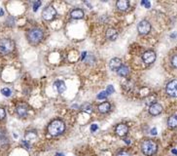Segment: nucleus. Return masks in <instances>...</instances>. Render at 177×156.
<instances>
[{
    "label": "nucleus",
    "mask_w": 177,
    "mask_h": 156,
    "mask_svg": "<svg viewBox=\"0 0 177 156\" xmlns=\"http://www.w3.org/2000/svg\"><path fill=\"white\" fill-rule=\"evenodd\" d=\"M98 126L97 125V124H92V126H91V131L92 132H95L98 130Z\"/></svg>",
    "instance_id": "nucleus-31"
},
{
    "label": "nucleus",
    "mask_w": 177,
    "mask_h": 156,
    "mask_svg": "<svg viewBox=\"0 0 177 156\" xmlns=\"http://www.w3.org/2000/svg\"><path fill=\"white\" fill-rule=\"evenodd\" d=\"M161 111H163V106L158 102L153 103V105L150 106V107H149V113L153 116H157L159 114H161Z\"/></svg>",
    "instance_id": "nucleus-10"
},
{
    "label": "nucleus",
    "mask_w": 177,
    "mask_h": 156,
    "mask_svg": "<svg viewBox=\"0 0 177 156\" xmlns=\"http://www.w3.org/2000/svg\"><path fill=\"white\" fill-rule=\"evenodd\" d=\"M125 143H126L127 144H130V140L129 139H125Z\"/></svg>",
    "instance_id": "nucleus-34"
},
{
    "label": "nucleus",
    "mask_w": 177,
    "mask_h": 156,
    "mask_svg": "<svg viewBox=\"0 0 177 156\" xmlns=\"http://www.w3.org/2000/svg\"><path fill=\"white\" fill-rule=\"evenodd\" d=\"M41 4H42L41 1H36V2H34V3H33V11H34V12L37 11L38 8L41 6Z\"/></svg>",
    "instance_id": "nucleus-24"
},
{
    "label": "nucleus",
    "mask_w": 177,
    "mask_h": 156,
    "mask_svg": "<svg viewBox=\"0 0 177 156\" xmlns=\"http://www.w3.org/2000/svg\"><path fill=\"white\" fill-rule=\"evenodd\" d=\"M171 64H172L173 68L177 69V55H175V56L172 57V59H171Z\"/></svg>",
    "instance_id": "nucleus-25"
},
{
    "label": "nucleus",
    "mask_w": 177,
    "mask_h": 156,
    "mask_svg": "<svg viewBox=\"0 0 177 156\" xmlns=\"http://www.w3.org/2000/svg\"><path fill=\"white\" fill-rule=\"evenodd\" d=\"M8 144V139L6 137V134L3 130L0 129V145H4Z\"/></svg>",
    "instance_id": "nucleus-20"
},
{
    "label": "nucleus",
    "mask_w": 177,
    "mask_h": 156,
    "mask_svg": "<svg viewBox=\"0 0 177 156\" xmlns=\"http://www.w3.org/2000/svg\"><path fill=\"white\" fill-rule=\"evenodd\" d=\"M150 133H151V135H153V136H156V135H157V129H156V128H153V129H151Z\"/></svg>",
    "instance_id": "nucleus-32"
},
{
    "label": "nucleus",
    "mask_w": 177,
    "mask_h": 156,
    "mask_svg": "<svg viewBox=\"0 0 177 156\" xmlns=\"http://www.w3.org/2000/svg\"><path fill=\"white\" fill-rule=\"evenodd\" d=\"M27 106L25 105H19L16 108L17 114L20 117H25L27 115Z\"/></svg>",
    "instance_id": "nucleus-13"
},
{
    "label": "nucleus",
    "mask_w": 177,
    "mask_h": 156,
    "mask_svg": "<svg viewBox=\"0 0 177 156\" xmlns=\"http://www.w3.org/2000/svg\"><path fill=\"white\" fill-rule=\"evenodd\" d=\"M176 36V33H174V34H171V37H175Z\"/></svg>",
    "instance_id": "nucleus-38"
},
{
    "label": "nucleus",
    "mask_w": 177,
    "mask_h": 156,
    "mask_svg": "<svg viewBox=\"0 0 177 156\" xmlns=\"http://www.w3.org/2000/svg\"><path fill=\"white\" fill-rule=\"evenodd\" d=\"M137 31H138L139 34H141V35L148 34L151 31V24L146 20L139 21V24L137 26Z\"/></svg>",
    "instance_id": "nucleus-6"
},
{
    "label": "nucleus",
    "mask_w": 177,
    "mask_h": 156,
    "mask_svg": "<svg viewBox=\"0 0 177 156\" xmlns=\"http://www.w3.org/2000/svg\"><path fill=\"white\" fill-rule=\"evenodd\" d=\"M171 152H172L173 154H176V155H177V150H176V149H172Z\"/></svg>",
    "instance_id": "nucleus-37"
},
{
    "label": "nucleus",
    "mask_w": 177,
    "mask_h": 156,
    "mask_svg": "<svg viewBox=\"0 0 177 156\" xmlns=\"http://www.w3.org/2000/svg\"><path fill=\"white\" fill-rule=\"evenodd\" d=\"M57 10L52 5L47 6L42 12V17L45 21H53L57 17Z\"/></svg>",
    "instance_id": "nucleus-5"
},
{
    "label": "nucleus",
    "mask_w": 177,
    "mask_h": 156,
    "mask_svg": "<svg viewBox=\"0 0 177 156\" xmlns=\"http://www.w3.org/2000/svg\"><path fill=\"white\" fill-rule=\"evenodd\" d=\"M36 139V134H35V133L27 132V133L25 134V140H26L27 143L30 144L31 140H33V139Z\"/></svg>",
    "instance_id": "nucleus-21"
},
{
    "label": "nucleus",
    "mask_w": 177,
    "mask_h": 156,
    "mask_svg": "<svg viewBox=\"0 0 177 156\" xmlns=\"http://www.w3.org/2000/svg\"><path fill=\"white\" fill-rule=\"evenodd\" d=\"M65 130V124L62 120L57 119L54 120L53 122H51L49 127H48V132L51 136H60L64 132Z\"/></svg>",
    "instance_id": "nucleus-2"
},
{
    "label": "nucleus",
    "mask_w": 177,
    "mask_h": 156,
    "mask_svg": "<svg viewBox=\"0 0 177 156\" xmlns=\"http://www.w3.org/2000/svg\"><path fill=\"white\" fill-rule=\"evenodd\" d=\"M98 111L100 113H107L108 111L111 108V106H110L109 102H102L98 106Z\"/></svg>",
    "instance_id": "nucleus-18"
},
{
    "label": "nucleus",
    "mask_w": 177,
    "mask_h": 156,
    "mask_svg": "<svg viewBox=\"0 0 177 156\" xmlns=\"http://www.w3.org/2000/svg\"><path fill=\"white\" fill-rule=\"evenodd\" d=\"M115 132L118 136H120V137H125V136H127L128 135V133H129V127H128V125L126 124H119L116 127L115 129Z\"/></svg>",
    "instance_id": "nucleus-9"
},
{
    "label": "nucleus",
    "mask_w": 177,
    "mask_h": 156,
    "mask_svg": "<svg viewBox=\"0 0 177 156\" xmlns=\"http://www.w3.org/2000/svg\"><path fill=\"white\" fill-rule=\"evenodd\" d=\"M142 60L145 64H151L155 61H156V53L154 51H146L145 53L142 55Z\"/></svg>",
    "instance_id": "nucleus-8"
},
{
    "label": "nucleus",
    "mask_w": 177,
    "mask_h": 156,
    "mask_svg": "<svg viewBox=\"0 0 177 156\" xmlns=\"http://www.w3.org/2000/svg\"><path fill=\"white\" fill-rule=\"evenodd\" d=\"M82 109H84V110H88V112H91V111H92V106H91L90 103H87V105H84V106H82Z\"/></svg>",
    "instance_id": "nucleus-28"
},
{
    "label": "nucleus",
    "mask_w": 177,
    "mask_h": 156,
    "mask_svg": "<svg viewBox=\"0 0 177 156\" xmlns=\"http://www.w3.org/2000/svg\"><path fill=\"white\" fill-rule=\"evenodd\" d=\"M86 55H87V53H86V52H84V53L82 54V59H83V60H84V59H85Z\"/></svg>",
    "instance_id": "nucleus-35"
},
{
    "label": "nucleus",
    "mask_w": 177,
    "mask_h": 156,
    "mask_svg": "<svg viewBox=\"0 0 177 156\" xmlns=\"http://www.w3.org/2000/svg\"><path fill=\"white\" fill-rule=\"evenodd\" d=\"M114 92H115L114 87H113L112 85H109V86L107 87V89H106V93H107L108 95H110V94H113Z\"/></svg>",
    "instance_id": "nucleus-27"
},
{
    "label": "nucleus",
    "mask_w": 177,
    "mask_h": 156,
    "mask_svg": "<svg viewBox=\"0 0 177 156\" xmlns=\"http://www.w3.org/2000/svg\"><path fill=\"white\" fill-rule=\"evenodd\" d=\"M106 38L108 40L115 41L118 38V31L114 27H110L106 31Z\"/></svg>",
    "instance_id": "nucleus-12"
},
{
    "label": "nucleus",
    "mask_w": 177,
    "mask_h": 156,
    "mask_svg": "<svg viewBox=\"0 0 177 156\" xmlns=\"http://www.w3.org/2000/svg\"><path fill=\"white\" fill-rule=\"evenodd\" d=\"M70 17L72 19H75V20L83 19L84 18V12L81 9H74L70 12Z\"/></svg>",
    "instance_id": "nucleus-15"
},
{
    "label": "nucleus",
    "mask_w": 177,
    "mask_h": 156,
    "mask_svg": "<svg viewBox=\"0 0 177 156\" xmlns=\"http://www.w3.org/2000/svg\"><path fill=\"white\" fill-rule=\"evenodd\" d=\"M118 74H119L120 76L122 77H126L129 75V66L127 65H125V64H122V66L117 70Z\"/></svg>",
    "instance_id": "nucleus-17"
},
{
    "label": "nucleus",
    "mask_w": 177,
    "mask_h": 156,
    "mask_svg": "<svg viewBox=\"0 0 177 156\" xmlns=\"http://www.w3.org/2000/svg\"><path fill=\"white\" fill-rule=\"evenodd\" d=\"M55 87L57 88V90L58 93H63L65 90H66V86H65V83L63 82V81H61V80H57L55 82Z\"/></svg>",
    "instance_id": "nucleus-19"
},
{
    "label": "nucleus",
    "mask_w": 177,
    "mask_h": 156,
    "mask_svg": "<svg viewBox=\"0 0 177 156\" xmlns=\"http://www.w3.org/2000/svg\"><path fill=\"white\" fill-rule=\"evenodd\" d=\"M56 156H64L63 153H56Z\"/></svg>",
    "instance_id": "nucleus-36"
},
{
    "label": "nucleus",
    "mask_w": 177,
    "mask_h": 156,
    "mask_svg": "<svg viewBox=\"0 0 177 156\" xmlns=\"http://www.w3.org/2000/svg\"><path fill=\"white\" fill-rule=\"evenodd\" d=\"M167 126L170 129H174V128L177 127V115L176 114H173V115H171L170 117L168 118Z\"/></svg>",
    "instance_id": "nucleus-16"
},
{
    "label": "nucleus",
    "mask_w": 177,
    "mask_h": 156,
    "mask_svg": "<svg viewBox=\"0 0 177 156\" xmlns=\"http://www.w3.org/2000/svg\"><path fill=\"white\" fill-rule=\"evenodd\" d=\"M108 97V94L106 93V91H103V92H100L98 95V100H104Z\"/></svg>",
    "instance_id": "nucleus-23"
},
{
    "label": "nucleus",
    "mask_w": 177,
    "mask_h": 156,
    "mask_svg": "<svg viewBox=\"0 0 177 156\" xmlns=\"http://www.w3.org/2000/svg\"><path fill=\"white\" fill-rule=\"evenodd\" d=\"M116 7L120 11H127L129 7V3L127 0H120V1H118L116 3Z\"/></svg>",
    "instance_id": "nucleus-14"
},
{
    "label": "nucleus",
    "mask_w": 177,
    "mask_h": 156,
    "mask_svg": "<svg viewBox=\"0 0 177 156\" xmlns=\"http://www.w3.org/2000/svg\"><path fill=\"white\" fill-rule=\"evenodd\" d=\"M5 116H6V111H5V109L2 108V107H0V120H3L4 118H5Z\"/></svg>",
    "instance_id": "nucleus-26"
},
{
    "label": "nucleus",
    "mask_w": 177,
    "mask_h": 156,
    "mask_svg": "<svg viewBox=\"0 0 177 156\" xmlns=\"http://www.w3.org/2000/svg\"><path fill=\"white\" fill-rule=\"evenodd\" d=\"M141 150L146 156H153L158 150V144L152 139H145L141 144Z\"/></svg>",
    "instance_id": "nucleus-3"
},
{
    "label": "nucleus",
    "mask_w": 177,
    "mask_h": 156,
    "mask_svg": "<svg viewBox=\"0 0 177 156\" xmlns=\"http://www.w3.org/2000/svg\"><path fill=\"white\" fill-rule=\"evenodd\" d=\"M1 94L5 97H10L12 95V91H11V89L9 88H3L2 90H1Z\"/></svg>",
    "instance_id": "nucleus-22"
},
{
    "label": "nucleus",
    "mask_w": 177,
    "mask_h": 156,
    "mask_svg": "<svg viewBox=\"0 0 177 156\" xmlns=\"http://www.w3.org/2000/svg\"><path fill=\"white\" fill-rule=\"evenodd\" d=\"M141 5L142 6H145V8H147V9H149L150 7H151V3L149 2V1H141Z\"/></svg>",
    "instance_id": "nucleus-29"
},
{
    "label": "nucleus",
    "mask_w": 177,
    "mask_h": 156,
    "mask_svg": "<svg viewBox=\"0 0 177 156\" xmlns=\"http://www.w3.org/2000/svg\"><path fill=\"white\" fill-rule=\"evenodd\" d=\"M0 16H4V10L2 8H0Z\"/></svg>",
    "instance_id": "nucleus-33"
},
{
    "label": "nucleus",
    "mask_w": 177,
    "mask_h": 156,
    "mask_svg": "<svg viewBox=\"0 0 177 156\" xmlns=\"http://www.w3.org/2000/svg\"><path fill=\"white\" fill-rule=\"evenodd\" d=\"M166 94L173 98H177V80H172L166 85Z\"/></svg>",
    "instance_id": "nucleus-7"
},
{
    "label": "nucleus",
    "mask_w": 177,
    "mask_h": 156,
    "mask_svg": "<svg viewBox=\"0 0 177 156\" xmlns=\"http://www.w3.org/2000/svg\"><path fill=\"white\" fill-rule=\"evenodd\" d=\"M15 49V42L9 38H3L0 40V54L9 55Z\"/></svg>",
    "instance_id": "nucleus-4"
},
{
    "label": "nucleus",
    "mask_w": 177,
    "mask_h": 156,
    "mask_svg": "<svg viewBox=\"0 0 177 156\" xmlns=\"http://www.w3.org/2000/svg\"><path fill=\"white\" fill-rule=\"evenodd\" d=\"M26 37L30 44H32V45H37L38 43H40L42 41L43 37H44V32L41 28L33 27L28 31Z\"/></svg>",
    "instance_id": "nucleus-1"
},
{
    "label": "nucleus",
    "mask_w": 177,
    "mask_h": 156,
    "mask_svg": "<svg viewBox=\"0 0 177 156\" xmlns=\"http://www.w3.org/2000/svg\"><path fill=\"white\" fill-rule=\"evenodd\" d=\"M116 156H130V155L128 152H126V151H120Z\"/></svg>",
    "instance_id": "nucleus-30"
},
{
    "label": "nucleus",
    "mask_w": 177,
    "mask_h": 156,
    "mask_svg": "<svg viewBox=\"0 0 177 156\" xmlns=\"http://www.w3.org/2000/svg\"><path fill=\"white\" fill-rule=\"evenodd\" d=\"M122 61L120 60V59H118V58H114L112 59L111 61H110L109 63V68L111 70L113 71H117L118 69H119L121 66H122Z\"/></svg>",
    "instance_id": "nucleus-11"
}]
</instances>
